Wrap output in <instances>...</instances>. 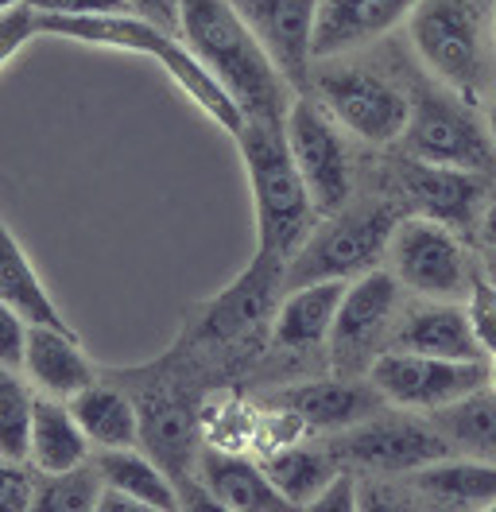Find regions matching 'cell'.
Listing matches in <instances>:
<instances>
[{
	"label": "cell",
	"instance_id": "obj_22",
	"mask_svg": "<svg viewBox=\"0 0 496 512\" xmlns=\"http://www.w3.org/2000/svg\"><path fill=\"white\" fill-rule=\"evenodd\" d=\"M349 284L345 280H322V284H307L283 295L272 319V338L283 350H310L318 342H326L334 334L341 299H345Z\"/></svg>",
	"mask_w": 496,
	"mask_h": 512
},
{
	"label": "cell",
	"instance_id": "obj_1",
	"mask_svg": "<svg viewBox=\"0 0 496 512\" xmlns=\"http://www.w3.org/2000/svg\"><path fill=\"white\" fill-rule=\"evenodd\" d=\"M179 35L202 70L237 101L245 121L287 125L295 90L272 66L233 0H179Z\"/></svg>",
	"mask_w": 496,
	"mask_h": 512
},
{
	"label": "cell",
	"instance_id": "obj_11",
	"mask_svg": "<svg viewBox=\"0 0 496 512\" xmlns=\"http://www.w3.org/2000/svg\"><path fill=\"white\" fill-rule=\"evenodd\" d=\"M252 35L268 51V59L295 94L314 86V32H318V0H233Z\"/></svg>",
	"mask_w": 496,
	"mask_h": 512
},
{
	"label": "cell",
	"instance_id": "obj_40",
	"mask_svg": "<svg viewBox=\"0 0 496 512\" xmlns=\"http://www.w3.org/2000/svg\"><path fill=\"white\" fill-rule=\"evenodd\" d=\"M97 512H167V509H155L148 501H136V497L121 493V489H109V485H105V493H101V501H97Z\"/></svg>",
	"mask_w": 496,
	"mask_h": 512
},
{
	"label": "cell",
	"instance_id": "obj_6",
	"mask_svg": "<svg viewBox=\"0 0 496 512\" xmlns=\"http://www.w3.org/2000/svg\"><path fill=\"white\" fill-rule=\"evenodd\" d=\"M407 156L438 167H462V171H493L496 144L489 125H481L469 109V101L454 90H419L411 97V121L403 132Z\"/></svg>",
	"mask_w": 496,
	"mask_h": 512
},
{
	"label": "cell",
	"instance_id": "obj_5",
	"mask_svg": "<svg viewBox=\"0 0 496 512\" xmlns=\"http://www.w3.org/2000/svg\"><path fill=\"white\" fill-rule=\"evenodd\" d=\"M396 225L400 218L392 206H361V210H341L334 218H326V225L314 229L307 245L291 256L283 288L295 291L307 284H322V280L353 284L388 253Z\"/></svg>",
	"mask_w": 496,
	"mask_h": 512
},
{
	"label": "cell",
	"instance_id": "obj_45",
	"mask_svg": "<svg viewBox=\"0 0 496 512\" xmlns=\"http://www.w3.org/2000/svg\"><path fill=\"white\" fill-rule=\"evenodd\" d=\"M31 0H0V12H12V8H24Z\"/></svg>",
	"mask_w": 496,
	"mask_h": 512
},
{
	"label": "cell",
	"instance_id": "obj_20",
	"mask_svg": "<svg viewBox=\"0 0 496 512\" xmlns=\"http://www.w3.org/2000/svg\"><path fill=\"white\" fill-rule=\"evenodd\" d=\"M194 478L237 512H299L276 489V481L268 478L264 462H252V458L233 454V450L206 447L198 454Z\"/></svg>",
	"mask_w": 496,
	"mask_h": 512
},
{
	"label": "cell",
	"instance_id": "obj_47",
	"mask_svg": "<svg viewBox=\"0 0 496 512\" xmlns=\"http://www.w3.org/2000/svg\"><path fill=\"white\" fill-rule=\"evenodd\" d=\"M493 51H496V4H493Z\"/></svg>",
	"mask_w": 496,
	"mask_h": 512
},
{
	"label": "cell",
	"instance_id": "obj_28",
	"mask_svg": "<svg viewBox=\"0 0 496 512\" xmlns=\"http://www.w3.org/2000/svg\"><path fill=\"white\" fill-rule=\"evenodd\" d=\"M264 470L268 478L276 481V489L295 505V509H307L310 501L338 478L330 458L322 450H310V447H279L264 458Z\"/></svg>",
	"mask_w": 496,
	"mask_h": 512
},
{
	"label": "cell",
	"instance_id": "obj_19",
	"mask_svg": "<svg viewBox=\"0 0 496 512\" xmlns=\"http://www.w3.org/2000/svg\"><path fill=\"white\" fill-rule=\"evenodd\" d=\"M136 408H140V443H144V450L179 485L194 478L190 462H194V443H198V431H202L194 408L167 388L140 396Z\"/></svg>",
	"mask_w": 496,
	"mask_h": 512
},
{
	"label": "cell",
	"instance_id": "obj_18",
	"mask_svg": "<svg viewBox=\"0 0 496 512\" xmlns=\"http://www.w3.org/2000/svg\"><path fill=\"white\" fill-rule=\"evenodd\" d=\"M24 377L39 388V396L51 400H74L86 388L97 384L90 353L82 350L74 330H55V326H31L28 357H24Z\"/></svg>",
	"mask_w": 496,
	"mask_h": 512
},
{
	"label": "cell",
	"instance_id": "obj_12",
	"mask_svg": "<svg viewBox=\"0 0 496 512\" xmlns=\"http://www.w3.org/2000/svg\"><path fill=\"white\" fill-rule=\"evenodd\" d=\"M341 454L357 466L369 470H423L446 458L442 435H434L431 427L415 423V419H384L372 416L357 427L345 431Z\"/></svg>",
	"mask_w": 496,
	"mask_h": 512
},
{
	"label": "cell",
	"instance_id": "obj_44",
	"mask_svg": "<svg viewBox=\"0 0 496 512\" xmlns=\"http://www.w3.org/2000/svg\"><path fill=\"white\" fill-rule=\"evenodd\" d=\"M489 136H493V144H496V97L489 101Z\"/></svg>",
	"mask_w": 496,
	"mask_h": 512
},
{
	"label": "cell",
	"instance_id": "obj_13",
	"mask_svg": "<svg viewBox=\"0 0 496 512\" xmlns=\"http://www.w3.org/2000/svg\"><path fill=\"white\" fill-rule=\"evenodd\" d=\"M268 404L276 412L295 416L303 427H314V431H341V427L349 431L365 419L380 416L384 396L372 381L361 384L330 377V381H303L291 384V388H279L268 396Z\"/></svg>",
	"mask_w": 496,
	"mask_h": 512
},
{
	"label": "cell",
	"instance_id": "obj_32",
	"mask_svg": "<svg viewBox=\"0 0 496 512\" xmlns=\"http://www.w3.org/2000/svg\"><path fill=\"white\" fill-rule=\"evenodd\" d=\"M465 315H469V326L481 342V350L496 357V284L489 280V272L481 268V260L473 264V276H469V295H465Z\"/></svg>",
	"mask_w": 496,
	"mask_h": 512
},
{
	"label": "cell",
	"instance_id": "obj_8",
	"mask_svg": "<svg viewBox=\"0 0 496 512\" xmlns=\"http://www.w3.org/2000/svg\"><path fill=\"white\" fill-rule=\"evenodd\" d=\"M283 128H287L291 156L307 179L318 218L341 214L353 191V160H349V144L341 140L338 121L322 109V101H314L310 94H295Z\"/></svg>",
	"mask_w": 496,
	"mask_h": 512
},
{
	"label": "cell",
	"instance_id": "obj_46",
	"mask_svg": "<svg viewBox=\"0 0 496 512\" xmlns=\"http://www.w3.org/2000/svg\"><path fill=\"white\" fill-rule=\"evenodd\" d=\"M489 388H493V392H496V357H493V361H489Z\"/></svg>",
	"mask_w": 496,
	"mask_h": 512
},
{
	"label": "cell",
	"instance_id": "obj_41",
	"mask_svg": "<svg viewBox=\"0 0 496 512\" xmlns=\"http://www.w3.org/2000/svg\"><path fill=\"white\" fill-rule=\"evenodd\" d=\"M361 512H403V509H396V501H392L384 489L361 485Z\"/></svg>",
	"mask_w": 496,
	"mask_h": 512
},
{
	"label": "cell",
	"instance_id": "obj_7",
	"mask_svg": "<svg viewBox=\"0 0 496 512\" xmlns=\"http://www.w3.org/2000/svg\"><path fill=\"white\" fill-rule=\"evenodd\" d=\"M392 276L427 303H458L469 295L473 264L450 225L431 218H400L392 233Z\"/></svg>",
	"mask_w": 496,
	"mask_h": 512
},
{
	"label": "cell",
	"instance_id": "obj_39",
	"mask_svg": "<svg viewBox=\"0 0 496 512\" xmlns=\"http://www.w3.org/2000/svg\"><path fill=\"white\" fill-rule=\"evenodd\" d=\"M179 489H183V512H237V509H229L221 497H214L198 478L183 481Z\"/></svg>",
	"mask_w": 496,
	"mask_h": 512
},
{
	"label": "cell",
	"instance_id": "obj_43",
	"mask_svg": "<svg viewBox=\"0 0 496 512\" xmlns=\"http://www.w3.org/2000/svg\"><path fill=\"white\" fill-rule=\"evenodd\" d=\"M481 268L489 272V280L496 284V249H489V253H485V260H481Z\"/></svg>",
	"mask_w": 496,
	"mask_h": 512
},
{
	"label": "cell",
	"instance_id": "obj_26",
	"mask_svg": "<svg viewBox=\"0 0 496 512\" xmlns=\"http://www.w3.org/2000/svg\"><path fill=\"white\" fill-rule=\"evenodd\" d=\"M70 408L97 450H128L140 443V408L121 388L97 381L82 396H74Z\"/></svg>",
	"mask_w": 496,
	"mask_h": 512
},
{
	"label": "cell",
	"instance_id": "obj_27",
	"mask_svg": "<svg viewBox=\"0 0 496 512\" xmlns=\"http://www.w3.org/2000/svg\"><path fill=\"white\" fill-rule=\"evenodd\" d=\"M415 485L442 501L446 509L458 512H481L496 505V462H477V458H462V462H434L415 474Z\"/></svg>",
	"mask_w": 496,
	"mask_h": 512
},
{
	"label": "cell",
	"instance_id": "obj_9",
	"mask_svg": "<svg viewBox=\"0 0 496 512\" xmlns=\"http://www.w3.org/2000/svg\"><path fill=\"white\" fill-rule=\"evenodd\" d=\"M310 90L341 128H349L369 144H396L407 132L411 97L400 86H392L384 74H372L365 66H338V70H322Z\"/></svg>",
	"mask_w": 496,
	"mask_h": 512
},
{
	"label": "cell",
	"instance_id": "obj_25",
	"mask_svg": "<svg viewBox=\"0 0 496 512\" xmlns=\"http://www.w3.org/2000/svg\"><path fill=\"white\" fill-rule=\"evenodd\" d=\"M101 478L109 489H121L128 497L136 501H148L155 509H167V512H183V489L179 481L171 478L159 462H155L148 450H97V462Z\"/></svg>",
	"mask_w": 496,
	"mask_h": 512
},
{
	"label": "cell",
	"instance_id": "obj_37",
	"mask_svg": "<svg viewBox=\"0 0 496 512\" xmlns=\"http://www.w3.org/2000/svg\"><path fill=\"white\" fill-rule=\"evenodd\" d=\"M299 512H361V485L353 478H345V474H338V478L310 501L307 509Z\"/></svg>",
	"mask_w": 496,
	"mask_h": 512
},
{
	"label": "cell",
	"instance_id": "obj_31",
	"mask_svg": "<svg viewBox=\"0 0 496 512\" xmlns=\"http://www.w3.org/2000/svg\"><path fill=\"white\" fill-rule=\"evenodd\" d=\"M105 478L97 466H78L70 474H51L39 485L35 512H97Z\"/></svg>",
	"mask_w": 496,
	"mask_h": 512
},
{
	"label": "cell",
	"instance_id": "obj_16",
	"mask_svg": "<svg viewBox=\"0 0 496 512\" xmlns=\"http://www.w3.org/2000/svg\"><path fill=\"white\" fill-rule=\"evenodd\" d=\"M396 307H400V280L384 268H372L349 284L330 334V346L341 365H353L361 353L372 350V342L388 330Z\"/></svg>",
	"mask_w": 496,
	"mask_h": 512
},
{
	"label": "cell",
	"instance_id": "obj_15",
	"mask_svg": "<svg viewBox=\"0 0 496 512\" xmlns=\"http://www.w3.org/2000/svg\"><path fill=\"white\" fill-rule=\"evenodd\" d=\"M287 280V264L276 260V256H260L248 264L245 272L229 284V288L214 295L210 303H202V315H198V338H210V342H221V338H237L245 334L248 326L268 315L272 299H276V288H283Z\"/></svg>",
	"mask_w": 496,
	"mask_h": 512
},
{
	"label": "cell",
	"instance_id": "obj_42",
	"mask_svg": "<svg viewBox=\"0 0 496 512\" xmlns=\"http://www.w3.org/2000/svg\"><path fill=\"white\" fill-rule=\"evenodd\" d=\"M477 229H481V241L489 245V249H496V202L481 214V222H477Z\"/></svg>",
	"mask_w": 496,
	"mask_h": 512
},
{
	"label": "cell",
	"instance_id": "obj_17",
	"mask_svg": "<svg viewBox=\"0 0 496 512\" xmlns=\"http://www.w3.org/2000/svg\"><path fill=\"white\" fill-rule=\"evenodd\" d=\"M419 0H318L314 59H338L411 20Z\"/></svg>",
	"mask_w": 496,
	"mask_h": 512
},
{
	"label": "cell",
	"instance_id": "obj_35",
	"mask_svg": "<svg viewBox=\"0 0 496 512\" xmlns=\"http://www.w3.org/2000/svg\"><path fill=\"white\" fill-rule=\"evenodd\" d=\"M28 334L31 326L20 315L0 307V365L8 373H24V357H28Z\"/></svg>",
	"mask_w": 496,
	"mask_h": 512
},
{
	"label": "cell",
	"instance_id": "obj_48",
	"mask_svg": "<svg viewBox=\"0 0 496 512\" xmlns=\"http://www.w3.org/2000/svg\"><path fill=\"white\" fill-rule=\"evenodd\" d=\"M481 512H496V505H489V509H481Z\"/></svg>",
	"mask_w": 496,
	"mask_h": 512
},
{
	"label": "cell",
	"instance_id": "obj_30",
	"mask_svg": "<svg viewBox=\"0 0 496 512\" xmlns=\"http://www.w3.org/2000/svg\"><path fill=\"white\" fill-rule=\"evenodd\" d=\"M35 396L24 373H8L0 381V462H28Z\"/></svg>",
	"mask_w": 496,
	"mask_h": 512
},
{
	"label": "cell",
	"instance_id": "obj_14",
	"mask_svg": "<svg viewBox=\"0 0 496 512\" xmlns=\"http://www.w3.org/2000/svg\"><path fill=\"white\" fill-rule=\"evenodd\" d=\"M400 187L419 218H431L450 229H465L477 222V210L485 202V175L423 160H403Z\"/></svg>",
	"mask_w": 496,
	"mask_h": 512
},
{
	"label": "cell",
	"instance_id": "obj_2",
	"mask_svg": "<svg viewBox=\"0 0 496 512\" xmlns=\"http://www.w3.org/2000/svg\"><path fill=\"white\" fill-rule=\"evenodd\" d=\"M248 175V191L256 202V253L291 264V256L307 245L318 218L307 179L291 156L287 128L272 121H245L233 136Z\"/></svg>",
	"mask_w": 496,
	"mask_h": 512
},
{
	"label": "cell",
	"instance_id": "obj_36",
	"mask_svg": "<svg viewBox=\"0 0 496 512\" xmlns=\"http://www.w3.org/2000/svg\"><path fill=\"white\" fill-rule=\"evenodd\" d=\"M4 512H35L39 485L28 462H4Z\"/></svg>",
	"mask_w": 496,
	"mask_h": 512
},
{
	"label": "cell",
	"instance_id": "obj_38",
	"mask_svg": "<svg viewBox=\"0 0 496 512\" xmlns=\"http://www.w3.org/2000/svg\"><path fill=\"white\" fill-rule=\"evenodd\" d=\"M128 4H132L136 16H144V20H152L159 28H167L171 35H179V0H128Z\"/></svg>",
	"mask_w": 496,
	"mask_h": 512
},
{
	"label": "cell",
	"instance_id": "obj_21",
	"mask_svg": "<svg viewBox=\"0 0 496 512\" xmlns=\"http://www.w3.org/2000/svg\"><path fill=\"white\" fill-rule=\"evenodd\" d=\"M392 350L442 357V361H485L489 357L469 326L465 307L458 303H427L411 311L392 338Z\"/></svg>",
	"mask_w": 496,
	"mask_h": 512
},
{
	"label": "cell",
	"instance_id": "obj_4",
	"mask_svg": "<svg viewBox=\"0 0 496 512\" xmlns=\"http://www.w3.org/2000/svg\"><path fill=\"white\" fill-rule=\"evenodd\" d=\"M411 47L434 78L473 101L485 78V8L481 0H419L407 20Z\"/></svg>",
	"mask_w": 496,
	"mask_h": 512
},
{
	"label": "cell",
	"instance_id": "obj_34",
	"mask_svg": "<svg viewBox=\"0 0 496 512\" xmlns=\"http://www.w3.org/2000/svg\"><path fill=\"white\" fill-rule=\"evenodd\" d=\"M43 16L86 20V16H136L128 0H31Z\"/></svg>",
	"mask_w": 496,
	"mask_h": 512
},
{
	"label": "cell",
	"instance_id": "obj_10",
	"mask_svg": "<svg viewBox=\"0 0 496 512\" xmlns=\"http://www.w3.org/2000/svg\"><path fill=\"white\" fill-rule=\"evenodd\" d=\"M369 381L380 388V396L388 404L438 412L469 392H481L489 384V365L485 361H442V357H423V353L384 350L372 357Z\"/></svg>",
	"mask_w": 496,
	"mask_h": 512
},
{
	"label": "cell",
	"instance_id": "obj_33",
	"mask_svg": "<svg viewBox=\"0 0 496 512\" xmlns=\"http://www.w3.org/2000/svg\"><path fill=\"white\" fill-rule=\"evenodd\" d=\"M35 35H43V16H39L35 4L12 8V12H0V63L4 66L12 63Z\"/></svg>",
	"mask_w": 496,
	"mask_h": 512
},
{
	"label": "cell",
	"instance_id": "obj_3",
	"mask_svg": "<svg viewBox=\"0 0 496 512\" xmlns=\"http://www.w3.org/2000/svg\"><path fill=\"white\" fill-rule=\"evenodd\" d=\"M43 16V12H39ZM43 35H59L74 39L86 47H105V51H128V55H144L167 70V78L183 90L221 132L237 136L245 125V113L237 109V101L217 86L214 78L202 70V63L186 51L179 35L159 28L144 16H86V20H62V16H43Z\"/></svg>",
	"mask_w": 496,
	"mask_h": 512
},
{
	"label": "cell",
	"instance_id": "obj_29",
	"mask_svg": "<svg viewBox=\"0 0 496 512\" xmlns=\"http://www.w3.org/2000/svg\"><path fill=\"white\" fill-rule=\"evenodd\" d=\"M434 423L446 439L481 450V454H496V392L489 384L481 392H469L462 400L438 408Z\"/></svg>",
	"mask_w": 496,
	"mask_h": 512
},
{
	"label": "cell",
	"instance_id": "obj_24",
	"mask_svg": "<svg viewBox=\"0 0 496 512\" xmlns=\"http://www.w3.org/2000/svg\"><path fill=\"white\" fill-rule=\"evenodd\" d=\"M0 307L20 315L28 326H55V330H70V322L62 319V311L55 307V299L47 295L39 272L31 268L28 253L20 245V237L4 225L0 237Z\"/></svg>",
	"mask_w": 496,
	"mask_h": 512
},
{
	"label": "cell",
	"instance_id": "obj_23",
	"mask_svg": "<svg viewBox=\"0 0 496 512\" xmlns=\"http://www.w3.org/2000/svg\"><path fill=\"white\" fill-rule=\"evenodd\" d=\"M93 443L86 439L82 423L66 400L35 396V423H31V466L39 474H70L86 466Z\"/></svg>",
	"mask_w": 496,
	"mask_h": 512
}]
</instances>
